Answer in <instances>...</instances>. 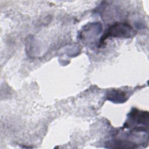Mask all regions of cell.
Listing matches in <instances>:
<instances>
[{"label":"cell","mask_w":149,"mask_h":149,"mask_svg":"<svg viewBox=\"0 0 149 149\" xmlns=\"http://www.w3.org/2000/svg\"><path fill=\"white\" fill-rule=\"evenodd\" d=\"M133 33V29L130 26L126 23H116L112 26L107 33L102 37L101 42L109 36L116 37H129Z\"/></svg>","instance_id":"1"}]
</instances>
